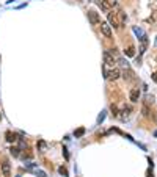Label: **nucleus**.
<instances>
[{"instance_id": "nucleus-13", "label": "nucleus", "mask_w": 157, "mask_h": 177, "mask_svg": "<svg viewBox=\"0 0 157 177\" xmlns=\"http://www.w3.org/2000/svg\"><path fill=\"white\" fill-rule=\"evenodd\" d=\"M19 151H21L19 148H11V149H9V154H11L13 157H19V155H21V152H19Z\"/></svg>"}, {"instance_id": "nucleus-16", "label": "nucleus", "mask_w": 157, "mask_h": 177, "mask_svg": "<svg viewBox=\"0 0 157 177\" xmlns=\"http://www.w3.org/2000/svg\"><path fill=\"white\" fill-rule=\"evenodd\" d=\"M116 14H118V17H119V22H121V24H123V22H126V14H124V13H123V11H118V13H116Z\"/></svg>"}, {"instance_id": "nucleus-3", "label": "nucleus", "mask_w": 157, "mask_h": 177, "mask_svg": "<svg viewBox=\"0 0 157 177\" xmlns=\"http://www.w3.org/2000/svg\"><path fill=\"white\" fill-rule=\"evenodd\" d=\"M104 63H105V66H115L116 64V60H115V56H113V53L112 52H104Z\"/></svg>"}, {"instance_id": "nucleus-23", "label": "nucleus", "mask_w": 157, "mask_h": 177, "mask_svg": "<svg viewBox=\"0 0 157 177\" xmlns=\"http://www.w3.org/2000/svg\"><path fill=\"white\" fill-rule=\"evenodd\" d=\"M104 118H105V115H104V113H102V115H101V116H99V119H98V122H102V121H104Z\"/></svg>"}, {"instance_id": "nucleus-15", "label": "nucleus", "mask_w": 157, "mask_h": 177, "mask_svg": "<svg viewBox=\"0 0 157 177\" xmlns=\"http://www.w3.org/2000/svg\"><path fill=\"white\" fill-rule=\"evenodd\" d=\"M104 3L108 8H113V6H116V0H104Z\"/></svg>"}, {"instance_id": "nucleus-22", "label": "nucleus", "mask_w": 157, "mask_h": 177, "mask_svg": "<svg viewBox=\"0 0 157 177\" xmlns=\"http://www.w3.org/2000/svg\"><path fill=\"white\" fill-rule=\"evenodd\" d=\"M112 111H113V116H118V110H116L115 105H112Z\"/></svg>"}, {"instance_id": "nucleus-14", "label": "nucleus", "mask_w": 157, "mask_h": 177, "mask_svg": "<svg viewBox=\"0 0 157 177\" xmlns=\"http://www.w3.org/2000/svg\"><path fill=\"white\" fill-rule=\"evenodd\" d=\"M126 55H127V56H133V55H135V49H133V46H129V47L126 49Z\"/></svg>"}, {"instance_id": "nucleus-24", "label": "nucleus", "mask_w": 157, "mask_h": 177, "mask_svg": "<svg viewBox=\"0 0 157 177\" xmlns=\"http://www.w3.org/2000/svg\"><path fill=\"white\" fill-rule=\"evenodd\" d=\"M152 80H154V82L157 83V71L154 72V74H152Z\"/></svg>"}, {"instance_id": "nucleus-18", "label": "nucleus", "mask_w": 157, "mask_h": 177, "mask_svg": "<svg viewBox=\"0 0 157 177\" xmlns=\"http://www.w3.org/2000/svg\"><path fill=\"white\" fill-rule=\"evenodd\" d=\"M119 64H121L123 66V68H129V64H127V61H126V60H123V58H119Z\"/></svg>"}, {"instance_id": "nucleus-6", "label": "nucleus", "mask_w": 157, "mask_h": 177, "mask_svg": "<svg viewBox=\"0 0 157 177\" xmlns=\"http://www.w3.org/2000/svg\"><path fill=\"white\" fill-rule=\"evenodd\" d=\"M2 174L5 177H9L11 176V166H9L8 162H3L2 163Z\"/></svg>"}, {"instance_id": "nucleus-12", "label": "nucleus", "mask_w": 157, "mask_h": 177, "mask_svg": "<svg viewBox=\"0 0 157 177\" xmlns=\"http://www.w3.org/2000/svg\"><path fill=\"white\" fill-rule=\"evenodd\" d=\"M83 133H85V129H83V127H80V129H77L74 132V136H75V138H80V136H83Z\"/></svg>"}, {"instance_id": "nucleus-27", "label": "nucleus", "mask_w": 157, "mask_h": 177, "mask_svg": "<svg viewBox=\"0 0 157 177\" xmlns=\"http://www.w3.org/2000/svg\"><path fill=\"white\" fill-rule=\"evenodd\" d=\"M154 44H156V47H157V38H156V41H154Z\"/></svg>"}, {"instance_id": "nucleus-20", "label": "nucleus", "mask_w": 157, "mask_h": 177, "mask_svg": "<svg viewBox=\"0 0 157 177\" xmlns=\"http://www.w3.org/2000/svg\"><path fill=\"white\" fill-rule=\"evenodd\" d=\"M143 115H145V116H148V115H149V113H148V105H146V103L143 105Z\"/></svg>"}, {"instance_id": "nucleus-17", "label": "nucleus", "mask_w": 157, "mask_h": 177, "mask_svg": "<svg viewBox=\"0 0 157 177\" xmlns=\"http://www.w3.org/2000/svg\"><path fill=\"white\" fill-rule=\"evenodd\" d=\"M58 171H60V174H61V176H68V169H66V168H63V166H61V168H58Z\"/></svg>"}, {"instance_id": "nucleus-19", "label": "nucleus", "mask_w": 157, "mask_h": 177, "mask_svg": "<svg viewBox=\"0 0 157 177\" xmlns=\"http://www.w3.org/2000/svg\"><path fill=\"white\" fill-rule=\"evenodd\" d=\"M133 32H135V35H138V36H143V35H145V33H143L140 28H137V27H135V28H133Z\"/></svg>"}, {"instance_id": "nucleus-2", "label": "nucleus", "mask_w": 157, "mask_h": 177, "mask_svg": "<svg viewBox=\"0 0 157 177\" xmlns=\"http://www.w3.org/2000/svg\"><path fill=\"white\" fill-rule=\"evenodd\" d=\"M108 22H110V27H113V28H119L121 27V22H119V17L116 13H108Z\"/></svg>"}, {"instance_id": "nucleus-8", "label": "nucleus", "mask_w": 157, "mask_h": 177, "mask_svg": "<svg viewBox=\"0 0 157 177\" xmlns=\"http://www.w3.org/2000/svg\"><path fill=\"white\" fill-rule=\"evenodd\" d=\"M123 77H124V80H133V72H132V69L131 68H126L124 69V72H123Z\"/></svg>"}, {"instance_id": "nucleus-25", "label": "nucleus", "mask_w": 157, "mask_h": 177, "mask_svg": "<svg viewBox=\"0 0 157 177\" xmlns=\"http://www.w3.org/2000/svg\"><path fill=\"white\" fill-rule=\"evenodd\" d=\"M38 174H39V177H47V176H46V174H44V172H42V171H39Z\"/></svg>"}, {"instance_id": "nucleus-26", "label": "nucleus", "mask_w": 157, "mask_h": 177, "mask_svg": "<svg viewBox=\"0 0 157 177\" xmlns=\"http://www.w3.org/2000/svg\"><path fill=\"white\" fill-rule=\"evenodd\" d=\"M96 2H98V3H99V5H101V3H102V2H104V0H96Z\"/></svg>"}, {"instance_id": "nucleus-11", "label": "nucleus", "mask_w": 157, "mask_h": 177, "mask_svg": "<svg viewBox=\"0 0 157 177\" xmlns=\"http://www.w3.org/2000/svg\"><path fill=\"white\" fill-rule=\"evenodd\" d=\"M36 148H38V151L39 152H46V149H47V143L46 141H38V144H36Z\"/></svg>"}, {"instance_id": "nucleus-9", "label": "nucleus", "mask_w": 157, "mask_h": 177, "mask_svg": "<svg viewBox=\"0 0 157 177\" xmlns=\"http://www.w3.org/2000/svg\"><path fill=\"white\" fill-rule=\"evenodd\" d=\"M140 39H142V47H140V53H145L146 46H148V38H146V35H143Z\"/></svg>"}, {"instance_id": "nucleus-7", "label": "nucleus", "mask_w": 157, "mask_h": 177, "mask_svg": "<svg viewBox=\"0 0 157 177\" xmlns=\"http://www.w3.org/2000/svg\"><path fill=\"white\" fill-rule=\"evenodd\" d=\"M138 97H140V89L138 88L131 89V93H129V99H131L132 102H138Z\"/></svg>"}, {"instance_id": "nucleus-1", "label": "nucleus", "mask_w": 157, "mask_h": 177, "mask_svg": "<svg viewBox=\"0 0 157 177\" xmlns=\"http://www.w3.org/2000/svg\"><path fill=\"white\" fill-rule=\"evenodd\" d=\"M104 74H105V78L116 80V78L121 77V71H119L118 68H113V69H110V71H107V68H104Z\"/></svg>"}, {"instance_id": "nucleus-10", "label": "nucleus", "mask_w": 157, "mask_h": 177, "mask_svg": "<svg viewBox=\"0 0 157 177\" xmlns=\"http://www.w3.org/2000/svg\"><path fill=\"white\" fill-rule=\"evenodd\" d=\"M18 139H19V136L16 135V133H11V132L6 133V141H9V143H16Z\"/></svg>"}, {"instance_id": "nucleus-21", "label": "nucleus", "mask_w": 157, "mask_h": 177, "mask_svg": "<svg viewBox=\"0 0 157 177\" xmlns=\"http://www.w3.org/2000/svg\"><path fill=\"white\" fill-rule=\"evenodd\" d=\"M63 155H65V158H66V160L69 158V154H68V149H66V148H63Z\"/></svg>"}, {"instance_id": "nucleus-5", "label": "nucleus", "mask_w": 157, "mask_h": 177, "mask_svg": "<svg viewBox=\"0 0 157 177\" xmlns=\"http://www.w3.org/2000/svg\"><path fill=\"white\" fill-rule=\"evenodd\" d=\"M101 32L104 33L105 38H112V27H110V24H107V22H101Z\"/></svg>"}, {"instance_id": "nucleus-4", "label": "nucleus", "mask_w": 157, "mask_h": 177, "mask_svg": "<svg viewBox=\"0 0 157 177\" xmlns=\"http://www.w3.org/2000/svg\"><path fill=\"white\" fill-rule=\"evenodd\" d=\"M88 19H90V22H91L93 25H99V24H101V19H99V14L94 11V9L88 11Z\"/></svg>"}]
</instances>
